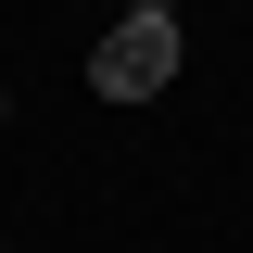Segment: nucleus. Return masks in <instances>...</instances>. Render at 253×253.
Here are the masks:
<instances>
[{"label":"nucleus","instance_id":"f257e3e1","mask_svg":"<svg viewBox=\"0 0 253 253\" xmlns=\"http://www.w3.org/2000/svg\"><path fill=\"white\" fill-rule=\"evenodd\" d=\"M177 63H190L177 13H165V0H126L114 26L89 38V89L101 101H152V89H177Z\"/></svg>","mask_w":253,"mask_h":253}]
</instances>
